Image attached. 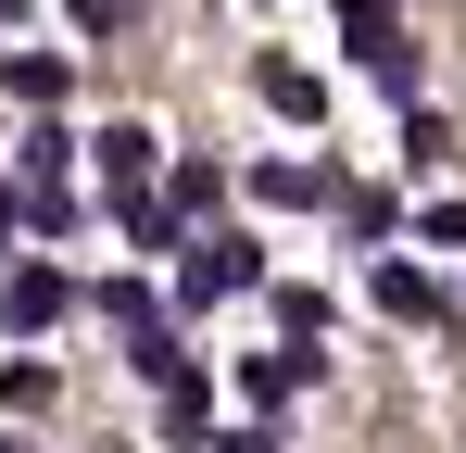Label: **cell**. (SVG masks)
Here are the masks:
<instances>
[{
	"label": "cell",
	"instance_id": "5",
	"mask_svg": "<svg viewBox=\"0 0 466 453\" xmlns=\"http://www.w3.org/2000/svg\"><path fill=\"white\" fill-rule=\"evenodd\" d=\"M0 88H13L25 114H51V101H64L76 76H64V51H13V64H0Z\"/></svg>",
	"mask_w": 466,
	"mask_h": 453
},
{
	"label": "cell",
	"instance_id": "14",
	"mask_svg": "<svg viewBox=\"0 0 466 453\" xmlns=\"http://www.w3.org/2000/svg\"><path fill=\"white\" fill-rule=\"evenodd\" d=\"M13 226H25V202H13V189H0V239H13Z\"/></svg>",
	"mask_w": 466,
	"mask_h": 453
},
{
	"label": "cell",
	"instance_id": "6",
	"mask_svg": "<svg viewBox=\"0 0 466 453\" xmlns=\"http://www.w3.org/2000/svg\"><path fill=\"white\" fill-rule=\"evenodd\" d=\"M252 88H265V114H290V126H328V88H315L303 64H265Z\"/></svg>",
	"mask_w": 466,
	"mask_h": 453
},
{
	"label": "cell",
	"instance_id": "2",
	"mask_svg": "<svg viewBox=\"0 0 466 453\" xmlns=\"http://www.w3.org/2000/svg\"><path fill=\"white\" fill-rule=\"evenodd\" d=\"M0 315H13L25 340H38V327H64V315H76V290H64V265H13V277H0Z\"/></svg>",
	"mask_w": 466,
	"mask_h": 453
},
{
	"label": "cell",
	"instance_id": "15",
	"mask_svg": "<svg viewBox=\"0 0 466 453\" xmlns=\"http://www.w3.org/2000/svg\"><path fill=\"white\" fill-rule=\"evenodd\" d=\"M0 453H25V441H13V428H0Z\"/></svg>",
	"mask_w": 466,
	"mask_h": 453
},
{
	"label": "cell",
	"instance_id": "8",
	"mask_svg": "<svg viewBox=\"0 0 466 453\" xmlns=\"http://www.w3.org/2000/svg\"><path fill=\"white\" fill-rule=\"evenodd\" d=\"M315 189H328L315 164H252V202H315Z\"/></svg>",
	"mask_w": 466,
	"mask_h": 453
},
{
	"label": "cell",
	"instance_id": "9",
	"mask_svg": "<svg viewBox=\"0 0 466 453\" xmlns=\"http://www.w3.org/2000/svg\"><path fill=\"white\" fill-rule=\"evenodd\" d=\"M278 327H290V340L315 353V340H328V290H278Z\"/></svg>",
	"mask_w": 466,
	"mask_h": 453
},
{
	"label": "cell",
	"instance_id": "12",
	"mask_svg": "<svg viewBox=\"0 0 466 453\" xmlns=\"http://www.w3.org/2000/svg\"><path fill=\"white\" fill-rule=\"evenodd\" d=\"M64 13H76L88 38H114V25H127V0H64Z\"/></svg>",
	"mask_w": 466,
	"mask_h": 453
},
{
	"label": "cell",
	"instance_id": "1",
	"mask_svg": "<svg viewBox=\"0 0 466 453\" xmlns=\"http://www.w3.org/2000/svg\"><path fill=\"white\" fill-rule=\"evenodd\" d=\"M215 290H265V252H252V226H215V239H189V302Z\"/></svg>",
	"mask_w": 466,
	"mask_h": 453
},
{
	"label": "cell",
	"instance_id": "4",
	"mask_svg": "<svg viewBox=\"0 0 466 453\" xmlns=\"http://www.w3.org/2000/svg\"><path fill=\"white\" fill-rule=\"evenodd\" d=\"M88 151H101V189H139V176L164 164V139H152V126H101Z\"/></svg>",
	"mask_w": 466,
	"mask_h": 453
},
{
	"label": "cell",
	"instance_id": "7",
	"mask_svg": "<svg viewBox=\"0 0 466 453\" xmlns=\"http://www.w3.org/2000/svg\"><path fill=\"white\" fill-rule=\"evenodd\" d=\"M64 151H76V139H64V126H51V114H38V126H25V139H13V164H25V189H51V176H64Z\"/></svg>",
	"mask_w": 466,
	"mask_h": 453
},
{
	"label": "cell",
	"instance_id": "13",
	"mask_svg": "<svg viewBox=\"0 0 466 453\" xmlns=\"http://www.w3.org/2000/svg\"><path fill=\"white\" fill-rule=\"evenodd\" d=\"M215 453H278V428H228V441H215Z\"/></svg>",
	"mask_w": 466,
	"mask_h": 453
},
{
	"label": "cell",
	"instance_id": "10",
	"mask_svg": "<svg viewBox=\"0 0 466 453\" xmlns=\"http://www.w3.org/2000/svg\"><path fill=\"white\" fill-rule=\"evenodd\" d=\"M416 239H441V252H466V202H429V215H416Z\"/></svg>",
	"mask_w": 466,
	"mask_h": 453
},
{
	"label": "cell",
	"instance_id": "3",
	"mask_svg": "<svg viewBox=\"0 0 466 453\" xmlns=\"http://www.w3.org/2000/svg\"><path fill=\"white\" fill-rule=\"evenodd\" d=\"M379 315H403V327H441L454 302H441V277H429V265H379Z\"/></svg>",
	"mask_w": 466,
	"mask_h": 453
},
{
	"label": "cell",
	"instance_id": "11",
	"mask_svg": "<svg viewBox=\"0 0 466 453\" xmlns=\"http://www.w3.org/2000/svg\"><path fill=\"white\" fill-rule=\"evenodd\" d=\"M340 25H353V38L379 51V38H390V0H340Z\"/></svg>",
	"mask_w": 466,
	"mask_h": 453
}]
</instances>
